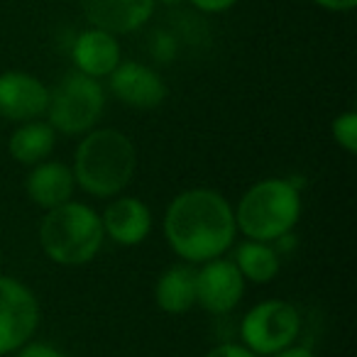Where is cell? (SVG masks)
<instances>
[{
	"instance_id": "obj_3",
	"label": "cell",
	"mask_w": 357,
	"mask_h": 357,
	"mask_svg": "<svg viewBox=\"0 0 357 357\" xmlns=\"http://www.w3.org/2000/svg\"><path fill=\"white\" fill-rule=\"evenodd\" d=\"M103 223L93 208L84 204H66L47 211L40 225V243L45 255L61 267H81L98 255L103 245Z\"/></svg>"
},
{
	"instance_id": "obj_10",
	"label": "cell",
	"mask_w": 357,
	"mask_h": 357,
	"mask_svg": "<svg viewBox=\"0 0 357 357\" xmlns=\"http://www.w3.org/2000/svg\"><path fill=\"white\" fill-rule=\"evenodd\" d=\"M110 91L130 108L152 110L167 98V84L149 66L137 61H120L110 74Z\"/></svg>"
},
{
	"instance_id": "obj_4",
	"label": "cell",
	"mask_w": 357,
	"mask_h": 357,
	"mask_svg": "<svg viewBox=\"0 0 357 357\" xmlns=\"http://www.w3.org/2000/svg\"><path fill=\"white\" fill-rule=\"evenodd\" d=\"M301 218V196L287 178H264L243 196L235 211V225L248 240H284Z\"/></svg>"
},
{
	"instance_id": "obj_15",
	"label": "cell",
	"mask_w": 357,
	"mask_h": 357,
	"mask_svg": "<svg viewBox=\"0 0 357 357\" xmlns=\"http://www.w3.org/2000/svg\"><path fill=\"white\" fill-rule=\"evenodd\" d=\"M154 298L162 311L178 316L196 306V269L189 264H174L154 287Z\"/></svg>"
},
{
	"instance_id": "obj_1",
	"label": "cell",
	"mask_w": 357,
	"mask_h": 357,
	"mask_svg": "<svg viewBox=\"0 0 357 357\" xmlns=\"http://www.w3.org/2000/svg\"><path fill=\"white\" fill-rule=\"evenodd\" d=\"M235 211L213 189H189L169 204L164 235L186 262H211L235 243Z\"/></svg>"
},
{
	"instance_id": "obj_23",
	"label": "cell",
	"mask_w": 357,
	"mask_h": 357,
	"mask_svg": "<svg viewBox=\"0 0 357 357\" xmlns=\"http://www.w3.org/2000/svg\"><path fill=\"white\" fill-rule=\"evenodd\" d=\"M274 357H316V355H313V352L308 350V347H301V345L294 347V345H289V347H284L282 352H277Z\"/></svg>"
},
{
	"instance_id": "obj_5",
	"label": "cell",
	"mask_w": 357,
	"mask_h": 357,
	"mask_svg": "<svg viewBox=\"0 0 357 357\" xmlns=\"http://www.w3.org/2000/svg\"><path fill=\"white\" fill-rule=\"evenodd\" d=\"M105 105V93L98 79L74 71L64 76L56 84L54 91H50V125L64 135H84L93 130V125L100 120Z\"/></svg>"
},
{
	"instance_id": "obj_7",
	"label": "cell",
	"mask_w": 357,
	"mask_h": 357,
	"mask_svg": "<svg viewBox=\"0 0 357 357\" xmlns=\"http://www.w3.org/2000/svg\"><path fill=\"white\" fill-rule=\"evenodd\" d=\"M40 323V303L22 282L0 274V357L32 340Z\"/></svg>"
},
{
	"instance_id": "obj_6",
	"label": "cell",
	"mask_w": 357,
	"mask_h": 357,
	"mask_svg": "<svg viewBox=\"0 0 357 357\" xmlns=\"http://www.w3.org/2000/svg\"><path fill=\"white\" fill-rule=\"evenodd\" d=\"M301 328L298 311L289 301L269 298L245 313L240 323V337L255 355H277L284 347L294 345Z\"/></svg>"
},
{
	"instance_id": "obj_12",
	"label": "cell",
	"mask_w": 357,
	"mask_h": 357,
	"mask_svg": "<svg viewBox=\"0 0 357 357\" xmlns=\"http://www.w3.org/2000/svg\"><path fill=\"white\" fill-rule=\"evenodd\" d=\"M100 223H103V233L110 235V240L125 245V248H135L152 230V213L139 199L123 196V199L108 204Z\"/></svg>"
},
{
	"instance_id": "obj_8",
	"label": "cell",
	"mask_w": 357,
	"mask_h": 357,
	"mask_svg": "<svg viewBox=\"0 0 357 357\" xmlns=\"http://www.w3.org/2000/svg\"><path fill=\"white\" fill-rule=\"evenodd\" d=\"M245 277L233 259H211L196 272V303L213 316H225L240 303Z\"/></svg>"
},
{
	"instance_id": "obj_9",
	"label": "cell",
	"mask_w": 357,
	"mask_h": 357,
	"mask_svg": "<svg viewBox=\"0 0 357 357\" xmlns=\"http://www.w3.org/2000/svg\"><path fill=\"white\" fill-rule=\"evenodd\" d=\"M50 89L25 71L0 74V118L30 123L47 113Z\"/></svg>"
},
{
	"instance_id": "obj_11",
	"label": "cell",
	"mask_w": 357,
	"mask_h": 357,
	"mask_svg": "<svg viewBox=\"0 0 357 357\" xmlns=\"http://www.w3.org/2000/svg\"><path fill=\"white\" fill-rule=\"evenodd\" d=\"M157 0H81L86 20L110 35H128L152 17Z\"/></svg>"
},
{
	"instance_id": "obj_22",
	"label": "cell",
	"mask_w": 357,
	"mask_h": 357,
	"mask_svg": "<svg viewBox=\"0 0 357 357\" xmlns=\"http://www.w3.org/2000/svg\"><path fill=\"white\" fill-rule=\"evenodd\" d=\"M318 6L326 8V10H333V13H347L357 6V0H316Z\"/></svg>"
},
{
	"instance_id": "obj_14",
	"label": "cell",
	"mask_w": 357,
	"mask_h": 357,
	"mask_svg": "<svg viewBox=\"0 0 357 357\" xmlns=\"http://www.w3.org/2000/svg\"><path fill=\"white\" fill-rule=\"evenodd\" d=\"M74 172L61 162H45L35 164V169L27 176V196L35 201L40 208L52 211L56 206L71 201L74 194Z\"/></svg>"
},
{
	"instance_id": "obj_17",
	"label": "cell",
	"mask_w": 357,
	"mask_h": 357,
	"mask_svg": "<svg viewBox=\"0 0 357 357\" xmlns=\"http://www.w3.org/2000/svg\"><path fill=\"white\" fill-rule=\"evenodd\" d=\"M235 264L240 274L255 284H269L279 274V255L267 243L248 240L235 250Z\"/></svg>"
},
{
	"instance_id": "obj_19",
	"label": "cell",
	"mask_w": 357,
	"mask_h": 357,
	"mask_svg": "<svg viewBox=\"0 0 357 357\" xmlns=\"http://www.w3.org/2000/svg\"><path fill=\"white\" fill-rule=\"evenodd\" d=\"M17 357H66L61 350H56L54 345L47 342H27L17 350Z\"/></svg>"
},
{
	"instance_id": "obj_2",
	"label": "cell",
	"mask_w": 357,
	"mask_h": 357,
	"mask_svg": "<svg viewBox=\"0 0 357 357\" xmlns=\"http://www.w3.org/2000/svg\"><path fill=\"white\" fill-rule=\"evenodd\" d=\"M137 167V152L128 135L118 130H93L76 147L74 178L96 199L118 196Z\"/></svg>"
},
{
	"instance_id": "obj_21",
	"label": "cell",
	"mask_w": 357,
	"mask_h": 357,
	"mask_svg": "<svg viewBox=\"0 0 357 357\" xmlns=\"http://www.w3.org/2000/svg\"><path fill=\"white\" fill-rule=\"evenodd\" d=\"M189 3L204 13H223L228 8H233L238 0H189Z\"/></svg>"
},
{
	"instance_id": "obj_16",
	"label": "cell",
	"mask_w": 357,
	"mask_h": 357,
	"mask_svg": "<svg viewBox=\"0 0 357 357\" xmlns=\"http://www.w3.org/2000/svg\"><path fill=\"white\" fill-rule=\"evenodd\" d=\"M56 142V130L50 123H40V120H30V123L20 125L15 132L10 135V149L13 159L25 167H35V164L45 162L52 154Z\"/></svg>"
},
{
	"instance_id": "obj_18",
	"label": "cell",
	"mask_w": 357,
	"mask_h": 357,
	"mask_svg": "<svg viewBox=\"0 0 357 357\" xmlns=\"http://www.w3.org/2000/svg\"><path fill=\"white\" fill-rule=\"evenodd\" d=\"M333 139L337 147H342L347 154H357V113L347 110V113L337 115L333 120Z\"/></svg>"
},
{
	"instance_id": "obj_20",
	"label": "cell",
	"mask_w": 357,
	"mask_h": 357,
	"mask_svg": "<svg viewBox=\"0 0 357 357\" xmlns=\"http://www.w3.org/2000/svg\"><path fill=\"white\" fill-rule=\"evenodd\" d=\"M206 357H257L255 352H250L245 345H235V342H223V345L213 347Z\"/></svg>"
},
{
	"instance_id": "obj_13",
	"label": "cell",
	"mask_w": 357,
	"mask_h": 357,
	"mask_svg": "<svg viewBox=\"0 0 357 357\" xmlns=\"http://www.w3.org/2000/svg\"><path fill=\"white\" fill-rule=\"evenodd\" d=\"M74 64L81 74L91 76V79H100V76H110L115 66L120 64V45L118 37L110 35L98 27L81 32L74 42Z\"/></svg>"
}]
</instances>
